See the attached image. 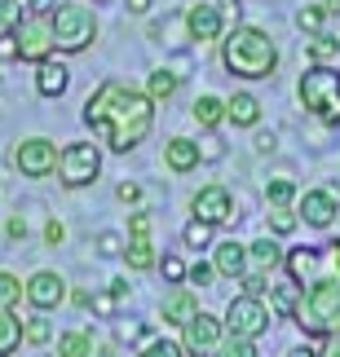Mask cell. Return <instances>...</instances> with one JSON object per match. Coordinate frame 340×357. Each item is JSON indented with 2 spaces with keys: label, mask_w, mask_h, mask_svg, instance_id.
Segmentation results:
<instances>
[{
  "label": "cell",
  "mask_w": 340,
  "mask_h": 357,
  "mask_svg": "<svg viewBox=\"0 0 340 357\" xmlns=\"http://www.w3.org/2000/svg\"><path fill=\"white\" fill-rule=\"evenodd\" d=\"M13 168H18L27 181H45V176L58 172V142L49 137H22L13 146Z\"/></svg>",
  "instance_id": "9"
},
{
  "label": "cell",
  "mask_w": 340,
  "mask_h": 357,
  "mask_svg": "<svg viewBox=\"0 0 340 357\" xmlns=\"http://www.w3.org/2000/svg\"><path fill=\"white\" fill-rule=\"evenodd\" d=\"M18 305H22V278L0 269V309H18Z\"/></svg>",
  "instance_id": "37"
},
{
  "label": "cell",
  "mask_w": 340,
  "mask_h": 357,
  "mask_svg": "<svg viewBox=\"0 0 340 357\" xmlns=\"http://www.w3.org/2000/svg\"><path fill=\"white\" fill-rule=\"evenodd\" d=\"M124 234H115V229H106V234H98V252L102 256H124Z\"/></svg>",
  "instance_id": "42"
},
{
  "label": "cell",
  "mask_w": 340,
  "mask_h": 357,
  "mask_svg": "<svg viewBox=\"0 0 340 357\" xmlns=\"http://www.w3.org/2000/svg\"><path fill=\"white\" fill-rule=\"evenodd\" d=\"M208 357H256V340H243V335H230L226 331Z\"/></svg>",
  "instance_id": "33"
},
{
  "label": "cell",
  "mask_w": 340,
  "mask_h": 357,
  "mask_svg": "<svg viewBox=\"0 0 340 357\" xmlns=\"http://www.w3.org/2000/svg\"><path fill=\"white\" fill-rule=\"evenodd\" d=\"M216 9L226 13V18H239V9H243V0H212Z\"/></svg>",
  "instance_id": "52"
},
{
  "label": "cell",
  "mask_w": 340,
  "mask_h": 357,
  "mask_svg": "<svg viewBox=\"0 0 340 357\" xmlns=\"http://www.w3.org/2000/svg\"><path fill=\"white\" fill-rule=\"evenodd\" d=\"M93 331L89 326H71V331L58 335V357H93Z\"/></svg>",
  "instance_id": "26"
},
{
  "label": "cell",
  "mask_w": 340,
  "mask_h": 357,
  "mask_svg": "<svg viewBox=\"0 0 340 357\" xmlns=\"http://www.w3.org/2000/svg\"><path fill=\"white\" fill-rule=\"evenodd\" d=\"M301 229V216H296V208H269L265 216V234H274V238H288Z\"/></svg>",
  "instance_id": "31"
},
{
  "label": "cell",
  "mask_w": 340,
  "mask_h": 357,
  "mask_svg": "<svg viewBox=\"0 0 340 357\" xmlns=\"http://www.w3.org/2000/svg\"><path fill=\"white\" fill-rule=\"evenodd\" d=\"M216 45H221V66L235 79L256 84V79H269L279 71V45H274V36H269L265 26H256V22L226 26V36L216 40Z\"/></svg>",
  "instance_id": "2"
},
{
  "label": "cell",
  "mask_w": 340,
  "mask_h": 357,
  "mask_svg": "<svg viewBox=\"0 0 340 357\" xmlns=\"http://www.w3.org/2000/svg\"><path fill=\"white\" fill-rule=\"evenodd\" d=\"M0 62H18V45H13V36L0 40Z\"/></svg>",
  "instance_id": "50"
},
{
  "label": "cell",
  "mask_w": 340,
  "mask_h": 357,
  "mask_svg": "<svg viewBox=\"0 0 340 357\" xmlns=\"http://www.w3.org/2000/svg\"><path fill=\"white\" fill-rule=\"evenodd\" d=\"M296 181L292 176H274V181H265V203L269 208H296Z\"/></svg>",
  "instance_id": "30"
},
{
  "label": "cell",
  "mask_w": 340,
  "mask_h": 357,
  "mask_svg": "<svg viewBox=\"0 0 340 357\" xmlns=\"http://www.w3.org/2000/svg\"><path fill=\"white\" fill-rule=\"evenodd\" d=\"M190 119H195L203 132H216L226 123V98H216V93H199V98L190 102Z\"/></svg>",
  "instance_id": "22"
},
{
  "label": "cell",
  "mask_w": 340,
  "mask_h": 357,
  "mask_svg": "<svg viewBox=\"0 0 340 357\" xmlns=\"http://www.w3.org/2000/svg\"><path fill=\"white\" fill-rule=\"evenodd\" d=\"M195 313H199V296H195V287H186V282H177L172 291H164V300H159V322L177 326V331H182Z\"/></svg>",
  "instance_id": "15"
},
{
  "label": "cell",
  "mask_w": 340,
  "mask_h": 357,
  "mask_svg": "<svg viewBox=\"0 0 340 357\" xmlns=\"http://www.w3.org/2000/svg\"><path fill=\"white\" fill-rule=\"evenodd\" d=\"M212 273L226 278V282H239L243 273H248V243H239V238L212 243Z\"/></svg>",
  "instance_id": "16"
},
{
  "label": "cell",
  "mask_w": 340,
  "mask_h": 357,
  "mask_svg": "<svg viewBox=\"0 0 340 357\" xmlns=\"http://www.w3.org/2000/svg\"><path fill=\"white\" fill-rule=\"evenodd\" d=\"M102 176V146L98 142H66L58 150V185L84 190Z\"/></svg>",
  "instance_id": "6"
},
{
  "label": "cell",
  "mask_w": 340,
  "mask_h": 357,
  "mask_svg": "<svg viewBox=\"0 0 340 357\" xmlns=\"http://www.w3.org/2000/svg\"><path fill=\"white\" fill-rule=\"evenodd\" d=\"M190 216L203 225H212V229H221L235 221V195L221 185V181H208V185H199L195 195H190Z\"/></svg>",
  "instance_id": "10"
},
{
  "label": "cell",
  "mask_w": 340,
  "mask_h": 357,
  "mask_svg": "<svg viewBox=\"0 0 340 357\" xmlns=\"http://www.w3.org/2000/svg\"><path fill=\"white\" fill-rule=\"evenodd\" d=\"M66 300L80 305V309H93V291H84V287H80V291H66Z\"/></svg>",
  "instance_id": "51"
},
{
  "label": "cell",
  "mask_w": 340,
  "mask_h": 357,
  "mask_svg": "<svg viewBox=\"0 0 340 357\" xmlns=\"http://www.w3.org/2000/svg\"><path fill=\"white\" fill-rule=\"evenodd\" d=\"M212 278H216L212 260H195V265H186V287H208Z\"/></svg>",
  "instance_id": "38"
},
{
  "label": "cell",
  "mask_w": 340,
  "mask_h": 357,
  "mask_svg": "<svg viewBox=\"0 0 340 357\" xmlns=\"http://www.w3.org/2000/svg\"><path fill=\"white\" fill-rule=\"evenodd\" d=\"M296 300H301V287H296L292 278L288 282H279V287H269V313H283V318H292L296 313Z\"/></svg>",
  "instance_id": "29"
},
{
  "label": "cell",
  "mask_w": 340,
  "mask_h": 357,
  "mask_svg": "<svg viewBox=\"0 0 340 357\" xmlns=\"http://www.w3.org/2000/svg\"><path fill=\"white\" fill-rule=\"evenodd\" d=\"M248 269L252 273H274V269H283V243L274 238V234H261V238H252L248 243Z\"/></svg>",
  "instance_id": "19"
},
{
  "label": "cell",
  "mask_w": 340,
  "mask_h": 357,
  "mask_svg": "<svg viewBox=\"0 0 340 357\" xmlns=\"http://www.w3.org/2000/svg\"><path fill=\"white\" fill-rule=\"evenodd\" d=\"M221 155H226V150H221V142H212V137H208V142L199 146V163H216Z\"/></svg>",
  "instance_id": "46"
},
{
  "label": "cell",
  "mask_w": 340,
  "mask_h": 357,
  "mask_svg": "<svg viewBox=\"0 0 340 357\" xmlns=\"http://www.w3.org/2000/svg\"><path fill=\"white\" fill-rule=\"evenodd\" d=\"M151 229H155V221H151V212L146 208H138L128 216V238H151Z\"/></svg>",
  "instance_id": "40"
},
{
  "label": "cell",
  "mask_w": 340,
  "mask_h": 357,
  "mask_svg": "<svg viewBox=\"0 0 340 357\" xmlns=\"http://www.w3.org/2000/svg\"><path fill=\"white\" fill-rule=\"evenodd\" d=\"M151 5H155V0H124V9L138 13V18H142V13H151Z\"/></svg>",
  "instance_id": "53"
},
{
  "label": "cell",
  "mask_w": 340,
  "mask_h": 357,
  "mask_svg": "<svg viewBox=\"0 0 340 357\" xmlns=\"http://www.w3.org/2000/svg\"><path fill=\"white\" fill-rule=\"evenodd\" d=\"M327 18H332V13H327V5H301V9H296V26H301L305 36H318Z\"/></svg>",
  "instance_id": "35"
},
{
  "label": "cell",
  "mask_w": 340,
  "mask_h": 357,
  "mask_svg": "<svg viewBox=\"0 0 340 357\" xmlns=\"http://www.w3.org/2000/svg\"><path fill=\"white\" fill-rule=\"evenodd\" d=\"M22 344L27 349H45L53 344V322L45 313H31V318H22Z\"/></svg>",
  "instance_id": "28"
},
{
  "label": "cell",
  "mask_w": 340,
  "mask_h": 357,
  "mask_svg": "<svg viewBox=\"0 0 340 357\" xmlns=\"http://www.w3.org/2000/svg\"><path fill=\"white\" fill-rule=\"evenodd\" d=\"M323 256L332 260V273H336V278H340V238H332L327 247H323Z\"/></svg>",
  "instance_id": "48"
},
{
  "label": "cell",
  "mask_w": 340,
  "mask_h": 357,
  "mask_svg": "<svg viewBox=\"0 0 340 357\" xmlns=\"http://www.w3.org/2000/svg\"><path fill=\"white\" fill-rule=\"evenodd\" d=\"M45 243H49V247H58V243H66V225L58 221V216H53V221L45 225Z\"/></svg>",
  "instance_id": "45"
},
{
  "label": "cell",
  "mask_w": 340,
  "mask_h": 357,
  "mask_svg": "<svg viewBox=\"0 0 340 357\" xmlns=\"http://www.w3.org/2000/svg\"><path fill=\"white\" fill-rule=\"evenodd\" d=\"M296 98H301L309 119H318L323 128H340V71L336 66H309L296 79Z\"/></svg>",
  "instance_id": "5"
},
{
  "label": "cell",
  "mask_w": 340,
  "mask_h": 357,
  "mask_svg": "<svg viewBox=\"0 0 340 357\" xmlns=\"http://www.w3.org/2000/svg\"><path fill=\"white\" fill-rule=\"evenodd\" d=\"M155 269H164V278L177 287V282H186V260L182 256H159V265Z\"/></svg>",
  "instance_id": "41"
},
{
  "label": "cell",
  "mask_w": 340,
  "mask_h": 357,
  "mask_svg": "<svg viewBox=\"0 0 340 357\" xmlns=\"http://www.w3.org/2000/svg\"><path fill=\"white\" fill-rule=\"evenodd\" d=\"M89 5H106V0H89Z\"/></svg>",
  "instance_id": "58"
},
{
  "label": "cell",
  "mask_w": 340,
  "mask_h": 357,
  "mask_svg": "<svg viewBox=\"0 0 340 357\" xmlns=\"http://www.w3.org/2000/svg\"><path fill=\"white\" fill-rule=\"evenodd\" d=\"M84 123L93 142L111 155H128L138 150L155 128V102L146 98L128 79H102L84 98Z\"/></svg>",
  "instance_id": "1"
},
{
  "label": "cell",
  "mask_w": 340,
  "mask_h": 357,
  "mask_svg": "<svg viewBox=\"0 0 340 357\" xmlns=\"http://www.w3.org/2000/svg\"><path fill=\"white\" fill-rule=\"evenodd\" d=\"M115 199L128 203V208H138V203H142V185H138V181H119V185H115Z\"/></svg>",
  "instance_id": "43"
},
{
  "label": "cell",
  "mask_w": 340,
  "mask_h": 357,
  "mask_svg": "<svg viewBox=\"0 0 340 357\" xmlns=\"http://www.w3.org/2000/svg\"><path fill=\"white\" fill-rule=\"evenodd\" d=\"M323 5H327V13H340V0H323Z\"/></svg>",
  "instance_id": "57"
},
{
  "label": "cell",
  "mask_w": 340,
  "mask_h": 357,
  "mask_svg": "<svg viewBox=\"0 0 340 357\" xmlns=\"http://www.w3.org/2000/svg\"><path fill=\"white\" fill-rule=\"evenodd\" d=\"M177 89H182V75H177L172 66H155V71L146 75V89H142V93H146V98H151V102L159 106V102L177 98Z\"/></svg>",
  "instance_id": "23"
},
{
  "label": "cell",
  "mask_w": 340,
  "mask_h": 357,
  "mask_svg": "<svg viewBox=\"0 0 340 357\" xmlns=\"http://www.w3.org/2000/svg\"><path fill=\"white\" fill-rule=\"evenodd\" d=\"M318 260H323V247H292V252H283V269L296 287H305L309 278H318Z\"/></svg>",
  "instance_id": "20"
},
{
  "label": "cell",
  "mask_w": 340,
  "mask_h": 357,
  "mask_svg": "<svg viewBox=\"0 0 340 357\" xmlns=\"http://www.w3.org/2000/svg\"><path fill=\"white\" fill-rule=\"evenodd\" d=\"M27 9H31V0H0V40L18 31V22L27 18Z\"/></svg>",
  "instance_id": "32"
},
{
  "label": "cell",
  "mask_w": 340,
  "mask_h": 357,
  "mask_svg": "<svg viewBox=\"0 0 340 357\" xmlns=\"http://www.w3.org/2000/svg\"><path fill=\"white\" fill-rule=\"evenodd\" d=\"M66 84H71V71H66V62L58 58V53L36 66V93H40V98H49V102H53V98H62Z\"/></svg>",
  "instance_id": "18"
},
{
  "label": "cell",
  "mask_w": 340,
  "mask_h": 357,
  "mask_svg": "<svg viewBox=\"0 0 340 357\" xmlns=\"http://www.w3.org/2000/svg\"><path fill=\"white\" fill-rule=\"evenodd\" d=\"M124 265L133 273H151L159 265V252H155V243L151 238H128L124 243Z\"/></svg>",
  "instance_id": "24"
},
{
  "label": "cell",
  "mask_w": 340,
  "mask_h": 357,
  "mask_svg": "<svg viewBox=\"0 0 340 357\" xmlns=\"http://www.w3.org/2000/svg\"><path fill=\"white\" fill-rule=\"evenodd\" d=\"M93 309H98V313H111L115 309V296L111 291H106V296H93Z\"/></svg>",
  "instance_id": "54"
},
{
  "label": "cell",
  "mask_w": 340,
  "mask_h": 357,
  "mask_svg": "<svg viewBox=\"0 0 340 357\" xmlns=\"http://www.w3.org/2000/svg\"><path fill=\"white\" fill-rule=\"evenodd\" d=\"M22 300L31 305L36 313H53L66 305V278L58 269H36L31 278L22 282Z\"/></svg>",
  "instance_id": "12"
},
{
  "label": "cell",
  "mask_w": 340,
  "mask_h": 357,
  "mask_svg": "<svg viewBox=\"0 0 340 357\" xmlns=\"http://www.w3.org/2000/svg\"><path fill=\"white\" fill-rule=\"evenodd\" d=\"M13 45H18V62H31L40 66L45 58H53V18L49 9H27V18L18 22V31H13Z\"/></svg>",
  "instance_id": "7"
},
{
  "label": "cell",
  "mask_w": 340,
  "mask_h": 357,
  "mask_svg": "<svg viewBox=\"0 0 340 357\" xmlns=\"http://www.w3.org/2000/svg\"><path fill=\"white\" fill-rule=\"evenodd\" d=\"M182 26H186V40H190V45H216V40L226 36L230 18H226V13L208 0V5H186Z\"/></svg>",
  "instance_id": "13"
},
{
  "label": "cell",
  "mask_w": 340,
  "mask_h": 357,
  "mask_svg": "<svg viewBox=\"0 0 340 357\" xmlns=\"http://www.w3.org/2000/svg\"><path fill=\"white\" fill-rule=\"evenodd\" d=\"M314 357H340V331L336 335H323L318 349H314Z\"/></svg>",
  "instance_id": "44"
},
{
  "label": "cell",
  "mask_w": 340,
  "mask_h": 357,
  "mask_svg": "<svg viewBox=\"0 0 340 357\" xmlns=\"http://www.w3.org/2000/svg\"><path fill=\"white\" fill-rule=\"evenodd\" d=\"M292 322L301 326L305 335H336L340 331V278L336 273H318L301 287V300H296Z\"/></svg>",
  "instance_id": "3"
},
{
  "label": "cell",
  "mask_w": 340,
  "mask_h": 357,
  "mask_svg": "<svg viewBox=\"0 0 340 357\" xmlns=\"http://www.w3.org/2000/svg\"><path fill=\"white\" fill-rule=\"evenodd\" d=\"M261 115H265V106H261V98L256 93H248V89H235L226 98V123H235V128H256L261 123Z\"/></svg>",
  "instance_id": "17"
},
{
  "label": "cell",
  "mask_w": 340,
  "mask_h": 357,
  "mask_svg": "<svg viewBox=\"0 0 340 357\" xmlns=\"http://www.w3.org/2000/svg\"><path fill=\"white\" fill-rule=\"evenodd\" d=\"M288 357H314V349H292Z\"/></svg>",
  "instance_id": "56"
},
{
  "label": "cell",
  "mask_w": 340,
  "mask_h": 357,
  "mask_svg": "<svg viewBox=\"0 0 340 357\" xmlns=\"http://www.w3.org/2000/svg\"><path fill=\"white\" fill-rule=\"evenodd\" d=\"M182 243L190 247V252H208V247H212V225H203V221L190 216V225L182 229Z\"/></svg>",
  "instance_id": "36"
},
{
  "label": "cell",
  "mask_w": 340,
  "mask_h": 357,
  "mask_svg": "<svg viewBox=\"0 0 340 357\" xmlns=\"http://www.w3.org/2000/svg\"><path fill=\"white\" fill-rule=\"evenodd\" d=\"M221 335H226V322L216 318V313L199 309L195 318L182 326V349H186V357H208V353L216 349V340H221Z\"/></svg>",
  "instance_id": "14"
},
{
  "label": "cell",
  "mask_w": 340,
  "mask_h": 357,
  "mask_svg": "<svg viewBox=\"0 0 340 357\" xmlns=\"http://www.w3.org/2000/svg\"><path fill=\"white\" fill-rule=\"evenodd\" d=\"M22 349V318L13 309H0V357H13Z\"/></svg>",
  "instance_id": "27"
},
{
  "label": "cell",
  "mask_w": 340,
  "mask_h": 357,
  "mask_svg": "<svg viewBox=\"0 0 340 357\" xmlns=\"http://www.w3.org/2000/svg\"><path fill=\"white\" fill-rule=\"evenodd\" d=\"M239 287H243L239 296H261V300L269 296V278H265V273H252V269H248V273L239 278Z\"/></svg>",
  "instance_id": "39"
},
{
  "label": "cell",
  "mask_w": 340,
  "mask_h": 357,
  "mask_svg": "<svg viewBox=\"0 0 340 357\" xmlns=\"http://www.w3.org/2000/svg\"><path fill=\"white\" fill-rule=\"evenodd\" d=\"M296 216H301V225L309 229H332L336 216H340V195L332 185H309L296 195Z\"/></svg>",
  "instance_id": "11"
},
{
  "label": "cell",
  "mask_w": 340,
  "mask_h": 357,
  "mask_svg": "<svg viewBox=\"0 0 340 357\" xmlns=\"http://www.w3.org/2000/svg\"><path fill=\"white\" fill-rule=\"evenodd\" d=\"M305 58H309V66H332V62L340 58V40H336L332 31L309 36V40H305Z\"/></svg>",
  "instance_id": "25"
},
{
  "label": "cell",
  "mask_w": 340,
  "mask_h": 357,
  "mask_svg": "<svg viewBox=\"0 0 340 357\" xmlns=\"http://www.w3.org/2000/svg\"><path fill=\"white\" fill-rule=\"evenodd\" d=\"M252 146L261 150V155H274V146H279V142H274V132H256V142H252Z\"/></svg>",
  "instance_id": "49"
},
{
  "label": "cell",
  "mask_w": 340,
  "mask_h": 357,
  "mask_svg": "<svg viewBox=\"0 0 340 357\" xmlns=\"http://www.w3.org/2000/svg\"><path fill=\"white\" fill-rule=\"evenodd\" d=\"M164 168L186 176L199 168V142H190V137H168L164 142Z\"/></svg>",
  "instance_id": "21"
},
{
  "label": "cell",
  "mask_w": 340,
  "mask_h": 357,
  "mask_svg": "<svg viewBox=\"0 0 340 357\" xmlns=\"http://www.w3.org/2000/svg\"><path fill=\"white\" fill-rule=\"evenodd\" d=\"M138 357H186V349H182V340H172V335H151L138 349Z\"/></svg>",
  "instance_id": "34"
},
{
  "label": "cell",
  "mask_w": 340,
  "mask_h": 357,
  "mask_svg": "<svg viewBox=\"0 0 340 357\" xmlns=\"http://www.w3.org/2000/svg\"><path fill=\"white\" fill-rule=\"evenodd\" d=\"M111 296H115V300H128V278H115V282H111Z\"/></svg>",
  "instance_id": "55"
},
{
  "label": "cell",
  "mask_w": 340,
  "mask_h": 357,
  "mask_svg": "<svg viewBox=\"0 0 340 357\" xmlns=\"http://www.w3.org/2000/svg\"><path fill=\"white\" fill-rule=\"evenodd\" d=\"M226 331L230 335H243V340H261L269 331V322H274V313H269V305L261 296H235L226 305Z\"/></svg>",
  "instance_id": "8"
},
{
  "label": "cell",
  "mask_w": 340,
  "mask_h": 357,
  "mask_svg": "<svg viewBox=\"0 0 340 357\" xmlns=\"http://www.w3.org/2000/svg\"><path fill=\"white\" fill-rule=\"evenodd\" d=\"M49 18H53V49H58L62 58L89 53L102 36L98 9H93L89 0H58V5H49Z\"/></svg>",
  "instance_id": "4"
},
{
  "label": "cell",
  "mask_w": 340,
  "mask_h": 357,
  "mask_svg": "<svg viewBox=\"0 0 340 357\" xmlns=\"http://www.w3.org/2000/svg\"><path fill=\"white\" fill-rule=\"evenodd\" d=\"M5 234L9 238H27V216H9V221H5Z\"/></svg>",
  "instance_id": "47"
}]
</instances>
